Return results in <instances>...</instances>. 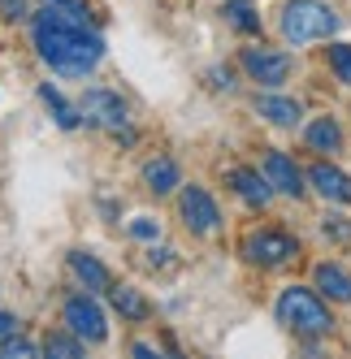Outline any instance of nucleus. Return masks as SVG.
<instances>
[{"label":"nucleus","instance_id":"f257e3e1","mask_svg":"<svg viewBox=\"0 0 351 359\" xmlns=\"http://www.w3.org/2000/svg\"><path fill=\"white\" fill-rule=\"evenodd\" d=\"M35 48L57 74H65V79H87V69H95L100 57H105V39H100L87 22L65 18L48 5L35 13Z\"/></svg>","mask_w":351,"mask_h":359},{"label":"nucleus","instance_id":"f03ea898","mask_svg":"<svg viewBox=\"0 0 351 359\" xmlns=\"http://www.w3.org/2000/svg\"><path fill=\"white\" fill-rule=\"evenodd\" d=\"M278 320L295 333V338H325V333H334L330 307L321 303L317 290H304V286H286L282 290V299H278Z\"/></svg>","mask_w":351,"mask_h":359},{"label":"nucleus","instance_id":"7ed1b4c3","mask_svg":"<svg viewBox=\"0 0 351 359\" xmlns=\"http://www.w3.org/2000/svg\"><path fill=\"white\" fill-rule=\"evenodd\" d=\"M338 31V13L321 0H291L282 9V35L291 43H312V39H330Z\"/></svg>","mask_w":351,"mask_h":359},{"label":"nucleus","instance_id":"20e7f679","mask_svg":"<svg viewBox=\"0 0 351 359\" xmlns=\"http://www.w3.org/2000/svg\"><path fill=\"white\" fill-rule=\"evenodd\" d=\"M243 255L252 264H260V269H282L299 255V243H295V234H286V229L269 225V229H252V234L243 238Z\"/></svg>","mask_w":351,"mask_h":359},{"label":"nucleus","instance_id":"39448f33","mask_svg":"<svg viewBox=\"0 0 351 359\" xmlns=\"http://www.w3.org/2000/svg\"><path fill=\"white\" fill-rule=\"evenodd\" d=\"M83 117H87V126H95V130H109V135H117V139H135L131 130H126V104H121V95H113V91H105V87H91L87 95H83Z\"/></svg>","mask_w":351,"mask_h":359},{"label":"nucleus","instance_id":"423d86ee","mask_svg":"<svg viewBox=\"0 0 351 359\" xmlns=\"http://www.w3.org/2000/svg\"><path fill=\"white\" fill-rule=\"evenodd\" d=\"M65 325L69 333H79L83 342H105L109 338V325H105V312L91 294H69L65 299Z\"/></svg>","mask_w":351,"mask_h":359},{"label":"nucleus","instance_id":"0eeeda50","mask_svg":"<svg viewBox=\"0 0 351 359\" xmlns=\"http://www.w3.org/2000/svg\"><path fill=\"white\" fill-rule=\"evenodd\" d=\"M243 69L252 74V83L278 87L291 79V57L278 53V48H243Z\"/></svg>","mask_w":351,"mask_h":359},{"label":"nucleus","instance_id":"6e6552de","mask_svg":"<svg viewBox=\"0 0 351 359\" xmlns=\"http://www.w3.org/2000/svg\"><path fill=\"white\" fill-rule=\"evenodd\" d=\"M178 212L187 221V229H195V234H213V229L221 225V212H217V203L204 187H187L183 199H178Z\"/></svg>","mask_w":351,"mask_h":359},{"label":"nucleus","instance_id":"1a4fd4ad","mask_svg":"<svg viewBox=\"0 0 351 359\" xmlns=\"http://www.w3.org/2000/svg\"><path fill=\"white\" fill-rule=\"evenodd\" d=\"M225 182L234 187V195H239L243 203H252V208H265V203L273 199V182H269L265 173L247 169V165H234L230 173H225Z\"/></svg>","mask_w":351,"mask_h":359},{"label":"nucleus","instance_id":"9d476101","mask_svg":"<svg viewBox=\"0 0 351 359\" xmlns=\"http://www.w3.org/2000/svg\"><path fill=\"white\" fill-rule=\"evenodd\" d=\"M265 177L273 182V191L282 195H304V173L295 169V161L286 156V151H265Z\"/></svg>","mask_w":351,"mask_h":359},{"label":"nucleus","instance_id":"9b49d317","mask_svg":"<svg viewBox=\"0 0 351 359\" xmlns=\"http://www.w3.org/2000/svg\"><path fill=\"white\" fill-rule=\"evenodd\" d=\"M308 182L330 199V203H351V177L334 165H312L308 169Z\"/></svg>","mask_w":351,"mask_h":359},{"label":"nucleus","instance_id":"f8f14e48","mask_svg":"<svg viewBox=\"0 0 351 359\" xmlns=\"http://www.w3.org/2000/svg\"><path fill=\"white\" fill-rule=\"evenodd\" d=\"M312 281H317V290H321L325 299L351 303V273H347V269H338V264H317Z\"/></svg>","mask_w":351,"mask_h":359},{"label":"nucleus","instance_id":"ddd939ff","mask_svg":"<svg viewBox=\"0 0 351 359\" xmlns=\"http://www.w3.org/2000/svg\"><path fill=\"white\" fill-rule=\"evenodd\" d=\"M69 269H74V277H79L87 290H109V269L100 264L95 255H87V251H69Z\"/></svg>","mask_w":351,"mask_h":359},{"label":"nucleus","instance_id":"4468645a","mask_svg":"<svg viewBox=\"0 0 351 359\" xmlns=\"http://www.w3.org/2000/svg\"><path fill=\"white\" fill-rule=\"evenodd\" d=\"M304 143L312 151H343V126L334 117H317L308 130H304Z\"/></svg>","mask_w":351,"mask_h":359},{"label":"nucleus","instance_id":"2eb2a0df","mask_svg":"<svg viewBox=\"0 0 351 359\" xmlns=\"http://www.w3.org/2000/svg\"><path fill=\"white\" fill-rule=\"evenodd\" d=\"M109 303H113V312H121L126 320H147L152 316V303L131 286H109Z\"/></svg>","mask_w":351,"mask_h":359},{"label":"nucleus","instance_id":"dca6fc26","mask_svg":"<svg viewBox=\"0 0 351 359\" xmlns=\"http://www.w3.org/2000/svg\"><path fill=\"white\" fill-rule=\"evenodd\" d=\"M143 182H147V191L169 195L173 187H178V165H173L169 156H152V161L143 165Z\"/></svg>","mask_w":351,"mask_h":359},{"label":"nucleus","instance_id":"f3484780","mask_svg":"<svg viewBox=\"0 0 351 359\" xmlns=\"http://www.w3.org/2000/svg\"><path fill=\"white\" fill-rule=\"evenodd\" d=\"M256 113L269 117L273 126H295L299 117H304V109H299L295 100H286V95H260L256 100Z\"/></svg>","mask_w":351,"mask_h":359},{"label":"nucleus","instance_id":"a211bd4d","mask_svg":"<svg viewBox=\"0 0 351 359\" xmlns=\"http://www.w3.org/2000/svg\"><path fill=\"white\" fill-rule=\"evenodd\" d=\"M39 100H44L48 109H53V117H57V126H61V130H74V126L83 121V109H74V104H69V100H65V95H61L53 83H44V87H39Z\"/></svg>","mask_w":351,"mask_h":359},{"label":"nucleus","instance_id":"6ab92c4d","mask_svg":"<svg viewBox=\"0 0 351 359\" xmlns=\"http://www.w3.org/2000/svg\"><path fill=\"white\" fill-rule=\"evenodd\" d=\"M225 18H230V27L243 31V35H256L260 31V18H256L252 0H225Z\"/></svg>","mask_w":351,"mask_h":359},{"label":"nucleus","instance_id":"aec40b11","mask_svg":"<svg viewBox=\"0 0 351 359\" xmlns=\"http://www.w3.org/2000/svg\"><path fill=\"white\" fill-rule=\"evenodd\" d=\"M44 355L79 359V355H83V338H79V333H74V338H65V333H48V338H44Z\"/></svg>","mask_w":351,"mask_h":359},{"label":"nucleus","instance_id":"412c9836","mask_svg":"<svg viewBox=\"0 0 351 359\" xmlns=\"http://www.w3.org/2000/svg\"><path fill=\"white\" fill-rule=\"evenodd\" d=\"M330 69L338 74V83L351 87V43H334L330 48Z\"/></svg>","mask_w":351,"mask_h":359},{"label":"nucleus","instance_id":"4be33fe9","mask_svg":"<svg viewBox=\"0 0 351 359\" xmlns=\"http://www.w3.org/2000/svg\"><path fill=\"white\" fill-rule=\"evenodd\" d=\"M0 355H5V359H35V355H39V346H35V342H27V338H13V333H9V338L0 342Z\"/></svg>","mask_w":351,"mask_h":359},{"label":"nucleus","instance_id":"5701e85b","mask_svg":"<svg viewBox=\"0 0 351 359\" xmlns=\"http://www.w3.org/2000/svg\"><path fill=\"white\" fill-rule=\"evenodd\" d=\"M48 9H57L65 18H79V22H91V9H87V0H44Z\"/></svg>","mask_w":351,"mask_h":359},{"label":"nucleus","instance_id":"b1692460","mask_svg":"<svg viewBox=\"0 0 351 359\" xmlns=\"http://www.w3.org/2000/svg\"><path fill=\"white\" fill-rule=\"evenodd\" d=\"M325 234L338 238V243H351V225H347V217H325Z\"/></svg>","mask_w":351,"mask_h":359},{"label":"nucleus","instance_id":"393cba45","mask_svg":"<svg viewBox=\"0 0 351 359\" xmlns=\"http://www.w3.org/2000/svg\"><path fill=\"white\" fill-rule=\"evenodd\" d=\"M131 234H135V238H157L161 225H157L152 217H135V221H131Z\"/></svg>","mask_w":351,"mask_h":359},{"label":"nucleus","instance_id":"a878e982","mask_svg":"<svg viewBox=\"0 0 351 359\" xmlns=\"http://www.w3.org/2000/svg\"><path fill=\"white\" fill-rule=\"evenodd\" d=\"M0 18H9V22L27 18V0H0Z\"/></svg>","mask_w":351,"mask_h":359},{"label":"nucleus","instance_id":"bb28decb","mask_svg":"<svg viewBox=\"0 0 351 359\" xmlns=\"http://www.w3.org/2000/svg\"><path fill=\"white\" fill-rule=\"evenodd\" d=\"M13 329H18V320H13L9 312H0V338H9V333H13Z\"/></svg>","mask_w":351,"mask_h":359}]
</instances>
